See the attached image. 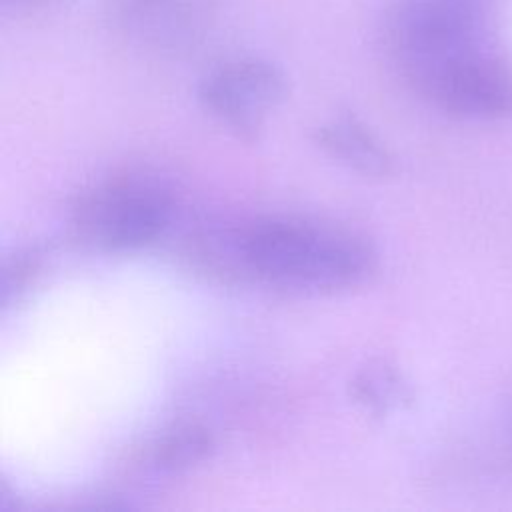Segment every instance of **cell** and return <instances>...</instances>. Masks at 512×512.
Masks as SVG:
<instances>
[{"label": "cell", "mask_w": 512, "mask_h": 512, "mask_svg": "<svg viewBox=\"0 0 512 512\" xmlns=\"http://www.w3.org/2000/svg\"><path fill=\"white\" fill-rule=\"evenodd\" d=\"M42 252L34 246L18 248L12 256L4 260L2 268V304L8 306L12 300H18L26 290L28 284L42 270Z\"/></svg>", "instance_id": "9"}, {"label": "cell", "mask_w": 512, "mask_h": 512, "mask_svg": "<svg viewBox=\"0 0 512 512\" xmlns=\"http://www.w3.org/2000/svg\"><path fill=\"white\" fill-rule=\"evenodd\" d=\"M492 0H384L380 40L400 78L414 90L434 72L498 48Z\"/></svg>", "instance_id": "2"}, {"label": "cell", "mask_w": 512, "mask_h": 512, "mask_svg": "<svg viewBox=\"0 0 512 512\" xmlns=\"http://www.w3.org/2000/svg\"><path fill=\"white\" fill-rule=\"evenodd\" d=\"M286 72L270 58L242 54L208 68L198 86L200 106L240 140H256L268 116L286 100Z\"/></svg>", "instance_id": "4"}, {"label": "cell", "mask_w": 512, "mask_h": 512, "mask_svg": "<svg viewBox=\"0 0 512 512\" xmlns=\"http://www.w3.org/2000/svg\"><path fill=\"white\" fill-rule=\"evenodd\" d=\"M214 446V436L204 424L192 420L174 422L132 454L130 472L146 480H170L206 462Z\"/></svg>", "instance_id": "6"}, {"label": "cell", "mask_w": 512, "mask_h": 512, "mask_svg": "<svg viewBox=\"0 0 512 512\" xmlns=\"http://www.w3.org/2000/svg\"><path fill=\"white\" fill-rule=\"evenodd\" d=\"M184 254L214 280L294 296L350 290L378 264L372 242L358 230L302 214L202 222L188 232Z\"/></svg>", "instance_id": "1"}, {"label": "cell", "mask_w": 512, "mask_h": 512, "mask_svg": "<svg viewBox=\"0 0 512 512\" xmlns=\"http://www.w3.org/2000/svg\"><path fill=\"white\" fill-rule=\"evenodd\" d=\"M504 444H506L508 454L512 456V404L508 406L506 416H504Z\"/></svg>", "instance_id": "11"}, {"label": "cell", "mask_w": 512, "mask_h": 512, "mask_svg": "<svg viewBox=\"0 0 512 512\" xmlns=\"http://www.w3.org/2000/svg\"><path fill=\"white\" fill-rule=\"evenodd\" d=\"M312 140L326 156L360 176L386 178L394 172L388 146L354 116L324 120L314 128Z\"/></svg>", "instance_id": "7"}, {"label": "cell", "mask_w": 512, "mask_h": 512, "mask_svg": "<svg viewBox=\"0 0 512 512\" xmlns=\"http://www.w3.org/2000/svg\"><path fill=\"white\" fill-rule=\"evenodd\" d=\"M414 92L458 118H504L512 114V62L494 48L438 70Z\"/></svg>", "instance_id": "5"}, {"label": "cell", "mask_w": 512, "mask_h": 512, "mask_svg": "<svg viewBox=\"0 0 512 512\" xmlns=\"http://www.w3.org/2000/svg\"><path fill=\"white\" fill-rule=\"evenodd\" d=\"M350 396L370 414L386 416L408 398V384L386 360L366 362L350 380Z\"/></svg>", "instance_id": "8"}, {"label": "cell", "mask_w": 512, "mask_h": 512, "mask_svg": "<svg viewBox=\"0 0 512 512\" xmlns=\"http://www.w3.org/2000/svg\"><path fill=\"white\" fill-rule=\"evenodd\" d=\"M62 0H0V10L10 18H32L60 6Z\"/></svg>", "instance_id": "10"}, {"label": "cell", "mask_w": 512, "mask_h": 512, "mask_svg": "<svg viewBox=\"0 0 512 512\" xmlns=\"http://www.w3.org/2000/svg\"><path fill=\"white\" fill-rule=\"evenodd\" d=\"M176 218V194L150 170L114 172L72 206L78 238L100 252H134L158 242Z\"/></svg>", "instance_id": "3"}]
</instances>
